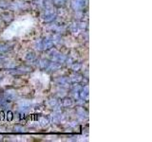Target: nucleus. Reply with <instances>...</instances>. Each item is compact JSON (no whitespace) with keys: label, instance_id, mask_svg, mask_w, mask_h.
<instances>
[{"label":"nucleus","instance_id":"obj_1","mask_svg":"<svg viewBox=\"0 0 152 142\" xmlns=\"http://www.w3.org/2000/svg\"><path fill=\"white\" fill-rule=\"evenodd\" d=\"M34 25V19L31 15L21 16L13 22L2 33L4 39H12L13 37L22 36L26 34Z\"/></svg>","mask_w":152,"mask_h":142}]
</instances>
